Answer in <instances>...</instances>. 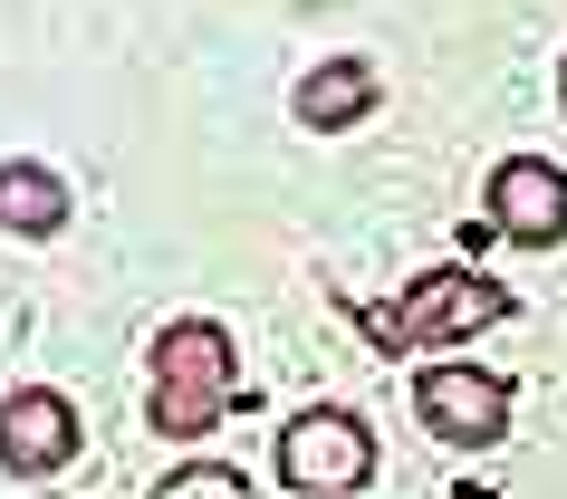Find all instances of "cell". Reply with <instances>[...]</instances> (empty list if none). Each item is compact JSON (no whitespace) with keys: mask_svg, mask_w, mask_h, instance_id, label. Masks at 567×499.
Returning a JSON list of instances; mask_svg holds the SVG:
<instances>
[{"mask_svg":"<svg viewBox=\"0 0 567 499\" xmlns=\"http://www.w3.org/2000/svg\"><path fill=\"white\" fill-rule=\"evenodd\" d=\"M231 404H250V384L231 375V336L212 318H174L154 336V433L164 441H203Z\"/></svg>","mask_w":567,"mask_h":499,"instance_id":"cell-1","label":"cell"},{"mask_svg":"<svg viewBox=\"0 0 567 499\" xmlns=\"http://www.w3.org/2000/svg\"><path fill=\"white\" fill-rule=\"evenodd\" d=\"M519 298L501 289V279H472V269H423L404 298H385V308H365V336L385 355H404V346H452V336H481V326H501Z\"/></svg>","mask_w":567,"mask_h":499,"instance_id":"cell-2","label":"cell"},{"mask_svg":"<svg viewBox=\"0 0 567 499\" xmlns=\"http://www.w3.org/2000/svg\"><path fill=\"white\" fill-rule=\"evenodd\" d=\"M279 480L299 499H357L365 480H375V441H365L357 413L318 404V413H299V423L279 433Z\"/></svg>","mask_w":567,"mask_h":499,"instance_id":"cell-3","label":"cell"},{"mask_svg":"<svg viewBox=\"0 0 567 499\" xmlns=\"http://www.w3.org/2000/svg\"><path fill=\"white\" fill-rule=\"evenodd\" d=\"M414 413L452 451H491L509 433V384L481 375V365H414Z\"/></svg>","mask_w":567,"mask_h":499,"instance_id":"cell-4","label":"cell"},{"mask_svg":"<svg viewBox=\"0 0 567 499\" xmlns=\"http://www.w3.org/2000/svg\"><path fill=\"white\" fill-rule=\"evenodd\" d=\"M68 461H78V413H68V394H49V384L0 394V470L10 480H59Z\"/></svg>","mask_w":567,"mask_h":499,"instance_id":"cell-5","label":"cell"},{"mask_svg":"<svg viewBox=\"0 0 567 499\" xmlns=\"http://www.w3.org/2000/svg\"><path fill=\"white\" fill-rule=\"evenodd\" d=\"M491 231H509L519 250H558L567 240V174L548 154H509L491 174Z\"/></svg>","mask_w":567,"mask_h":499,"instance_id":"cell-6","label":"cell"},{"mask_svg":"<svg viewBox=\"0 0 567 499\" xmlns=\"http://www.w3.org/2000/svg\"><path fill=\"white\" fill-rule=\"evenodd\" d=\"M289 106H299L308 135H347V125L375 106V67H365V59H328V67H308Z\"/></svg>","mask_w":567,"mask_h":499,"instance_id":"cell-7","label":"cell"},{"mask_svg":"<svg viewBox=\"0 0 567 499\" xmlns=\"http://www.w3.org/2000/svg\"><path fill=\"white\" fill-rule=\"evenodd\" d=\"M0 231H68V183L49 174V164H0Z\"/></svg>","mask_w":567,"mask_h":499,"instance_id":"cell-8","label":"cell"},{"mask_svg":"<svg viewBox=\"0 0 567 499\" xmlns=\"http://www.w3.org/2000/svg\"><path fill=\"white\" fill-rule=\"evenodd\" d=\"M240 490H250V470H231V461H183L154 480V499H240Z\"/></svg>","mask_w":567,"mask_h":499,"instance_id":"cell-9","label":"cell"},{"mask_svg":"<svg viewBox=\"0 0 567 499\" xmlns=\"http://www.w3.org/2000/svg\"><path fill=\"white\" fill-rule=\"evenodd\" d=\"M558 87H567V77H558Z\"/></svg>","mask_w":567,"mask_h":499,"instance_id":"cell-10","label":"cell"}]
</instances>
